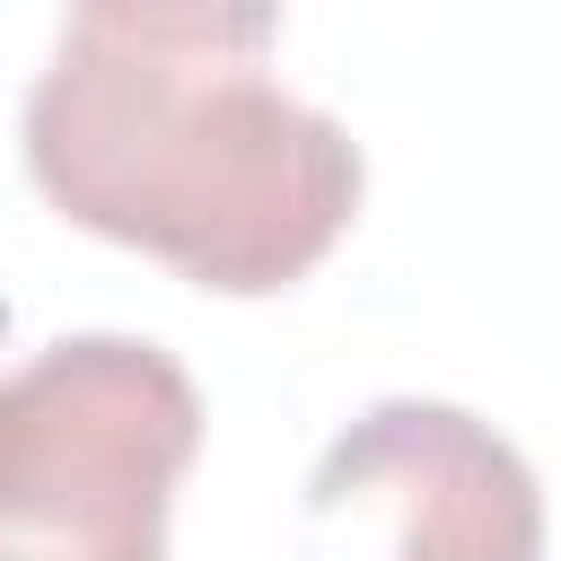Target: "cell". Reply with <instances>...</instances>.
I'll return each instance as SVG.
<instances>
[{
	"mask_svg": "<svg viewBox=\"0 0 561 561\" xmlns=\"http://www.w3.org/2000/svg\"><path fill=\"white\" fill-rule=\"evenodd\" d=\"M307 561H543L535 465L465 403L386 394L307 473Z\"/></svg>",
	"mask_w": 561,
	"mask_h": 561,
	"instance_id": "3",
	"label": "cell"
},
{
	"mask_svg": "<svg viewBox=\"0 0 561 561\" xmlns=\"http://www.w3.org/2000/svg\"><path fill=\"white\" fill-rule=\"evenodd\" d=\"M272 9H70L26 88L35 193L219 298L307 280L359 219V140L280 88Z\"/></svg>",
	"mask_w": 561,
	"mask_h": 561,
	"instance_id": "1",
	"label": "cell"
},
{
	"mask_svg": "<svg viewBox=\"0 0 561 561\" xmlns=\"http://www.w3.org/2000/svg\"><path fill=\"white\" fill-rule=\"evenodd\" d=\"M202 386L149 333H61L0 368V561H167Z\"/></svg>",
	"mask_w": 561,
	"mask_h": 561,
	"instance_id": "2",
	"label": "cell"
}]
</instances>
